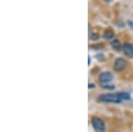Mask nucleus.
Returning <instances> with one entry per match:
<instances>
[{
  "label": "nucleus",
  "mask_w": 133,
  "mask_h": 132,
  "mask_svg": "<svg viewBox=\"0 0 133 132\" xmlns=\"http://www.w3.org/2000/svg\"><path fill=\"white\" fill-rule=\"evenodd\" d=\"M98 101L100 102H104V103H120L122 102L121 99L118 96V93L116 94H102L100 96H98Z\"/></svg>",
  "instance_id": "obj_1"
},
{
  "label": "nucleus",
  "mask_w": 133,
  "mask_h": 132,
  "mask_svg": "<svg viewBox=\"0 0 133 132\" xmlns=\"http://www.w3.org/2000/svg\"><path fill=\"white\" fill-rule=\"evenodd\" d=\"M91 125L96 132H106V125L104 121L97 116L91 118Z\"/></svg>",
  "instance_id": "obj_2"
},
{
  "label": "nucleus",
  "mask_w": 133,
  "mask_h": 132,
  "mask_svg": "<svg viewBox=\"0 0 133 132\" xmlns=\"http://www.w3.org/2000/svg\"><path fill=\"white\" fill-rule=\"evenodd\" d=\"M125 67H126V61L123 59H117L115 60V64H114V68L118 72L123 70L125 68Z\"/></svg>",
  "instance_id": "obj_3"
},
{
  "label": "nucleus",
  "mask_w": 133,
  "mask_h": 132,
  "mask_svg": "<svg viewBox=\"0 0 133 132\" xmlns=\"http://www.w3.org/2000/svg\"><path fill=\"white\" fill-rule=\"evenodd\" d=\"M114 76L110 72H104V73L100 74L99 75V81L103 84H107V82H110L113 80Z\"/></svg>",
  "instance_id": "obj_4"
},
{
  "label": "nucleus",
  "mask_w": 133,
  "mask_h": 132,
  "mask_svg": "<svg viewBox=\"0 0 133 132\" xmlns=\"http://www.w3.org/2000/svg\"><path fill=\"white\" fill-rule=\"evenodd\" d=\"M123 51L126 56L133 58V45L130 44H124L123 46Z\"/></svg>",
  "instance_id": "obj_5"
},
{
  "label": "nucleus",
  "mask_w": 133,
  "mask_h": 132,
  "mask_svg": "<svg viewBox=\"0 0 133 132\" xmlns=\"http://www.w3.org/2000/svg\"><path fill=\"white\" fill-rule=\"evenodd\" d=\"M114 37H115V33H114V31L111 30V29H107V30L104 32V34H103V37L107 40L112 39Z\"/></svg>",
  "instance_id": "obj_6"
},
{
  "label": "nucleus",
  "mask_w": 133,
  "mask_h": 132,
  "mask_svg": "<svg viewBox=\"0 0 133 132\" xmlns=\"http://www.w3.org/2000/svg\"><path fill=\"white\" fill-rule=\"evenodd\" d=\"M118 96L121 99V100H130V95L127 92H119L118 93Z\"/></svg>",
  "instance_id": "obj_7"
},
{
  "label": "nucleus",
  "mask_w": 133,
  "mask_h": 132,
  "mask_svg": "<svg viewBox=\"0 0 133 132\" xmlns=\"http://www.w3.org/2000/svg\"><path fill=\"white\" fill-rule=\"evenodd\" d=\"M111 45H112V47L115 49V50H117V51H119L120 49H121L122 47V44H121V43H120L118 40H114V41L111 43Z\"/></svg>",
  "instance_id": "obj_8"
},
{
  "label": "nucleus",
  "mask_w": 133,
  "mask_h": 132,
  "mask_svg": "<svg viewBox=\"0 0 133 132\" xmlns=\"http://www.w3.org/2000/svg\"><path fill=\"white\" fill-rule=\"evenodd\" d=\"M90 38H91V40H93V41H97L98 39V36L97 34H91V36L90 37Z\"/></svg>",
  "instance_id": "obj_9"
},
{
  "label": "nucleus",
  "mask_w": 133,
  "mask_h": 132,
  "mask_svg": "<svg viewBox=\"0 0 133 132\" xmlns=\"http://www.w3.org/2000/svg\"><path fill=\"white\" fill-rule=\"evenodd\" d=\"M128 24H129V26H130V29H133V21H129Z\"/></svg>",
  "instance_id": "obj_10"
},
{
  "label": "nucleus",
  "mask_w": 133,
  "mask_h": 132,
  "mask_svg": "<svg viewBox=\"0 0 133 132\" xmlns=\"http://www.w3.org/2000/svg\"><path fill=\"white\" fill-rule=\"evenodd\" d=\"M89 88H95V84H89Z\"/></svg>",
  "instance_id": "obj_11"
},
{
  "label": "nucleus",
  "mask_w": 133,
  "mask_h": 132,
  "mask_svg": "<svg viewBox=\"0 0 133 132\" xmlns=\"http://www.w3.org/2000/svg\"><path fill=\"white\" fill-rule=\"evenodd\" d=\"M88 59H89V65H90V64H91V58H90V57H89V58H88Z\"/></svg>",
  "instance_id": "obj_12"
},
{
  "label": "nucleus",
  "mask_w": 133,
  "mask_h": 132,
  "mask_svg": "<svg viewBox=\"0 0 133 132\" xmlns=\"http://www.w3.org/2000/svg\"><path fill=\"white\" fill-rule=\"evenodd\" d=\"M107 2H111V1H113V0H106Z\"/></svg>",
  "instance_id": "obj_13"
}]
</instances>
